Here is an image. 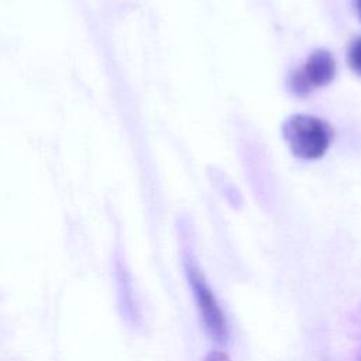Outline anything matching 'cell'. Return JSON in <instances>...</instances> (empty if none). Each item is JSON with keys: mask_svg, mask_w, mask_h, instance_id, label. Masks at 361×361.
<instances>
[{"mask_svg": "<svg viewBox=\"0 0 361 361\" xmlns=\"http://www.w3.org/2000/svg\"><path fill=\"white\" fill-rule=\"evenodd\" d=\"M282 135L293 155L302 159H317L327 151L331 127L309 114H292L282 124Z\"/></svg>", "mask_w": 361, "mask_h": 361, "instance_id": "cell-1", "label": "cell"}, {"mask_svg": "<svg viewBox=\"0 0 361 361\" xmlns=\"http://www.w3.org/2000/svg\"><path fill=\"white\" fill-rule=\"evenodd\" d=\"M185 271H186L189 286L192 289L195 302L197 305L202 322L207 333L214 341L224 343L228 337L227 320L213 290L210 289L203 274L193 264V261L188 259L185 262Z\"/></svg>", "mask_w": 361, "mask_h": 361, "instance_id": "cell-2", "label": "cell"}, {"mask_svg": "<svg viewBox=\"0 0 361 361\" xmlns=\"http://www.w3.org/2000/svg\"><path fill=\"white\" fill-rule=\"evenodd\" d=\"M336 72L331 54L326 49H316L306 65L295 72L290 78V87L296 94H307L313 87L329 85Z\"/></svg>", "mask_w": 361, "mask_h": 361, "instance_id": "cell-3", "label": "cell"}, {"mask_svg": "<svg viewBox=\"0 0 361 361\" xmlns=\"http://www.w3.org/2000/svg\"><path fill=\"white\" fill-rule=\"evenodd\" d=\"M347 61L350 68L357 73L361 75V37L354 39L347 52Z\"/></svg>", "mask_w": 361, "mask_h": 361, "instance_id": "cell-4", "label": "cell"}, {"mask_svg": "<svg viewBox=\"0 0 361 361\" xmlns=\"http://www.w3.org/2000/svg\"><path fill=\"white\" fill-rule=\"evenodd\" d=\"M204 361H231V360L228 358L227 354H224V353H221V351H210V353L206 355Z\"/></svg>", "mask_w": 361, "mask_h": 361, "instance_id": "cell-5", "label": "cell"}, {"mask_svg": "<svg viewBox=\"0 0 361 361\" xmlns=\"http://www.w3.org/2000/svg\"><path fill=\"white\" fill-rule=\"evenodd\" d=\"M358 14H360V18H361V0H358Z\"/></svg>", "mask_w": 361, "mask_h": 361, "instance_id": "cell-6", "label": "cell"}]
</instances>
